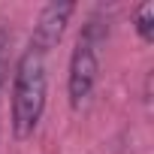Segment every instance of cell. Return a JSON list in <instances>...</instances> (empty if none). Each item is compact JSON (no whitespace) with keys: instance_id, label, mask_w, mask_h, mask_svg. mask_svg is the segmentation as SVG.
Listing matches in <instances>:
<instances>
[{"instance_id":"3957f363","label":"cell","mask_w":154,"mask_h":154,"mask_svg":"<svg viewBox=\"0 0 154 154\" xmlns=\"http://www.w3.org/2000/svg\"><path fill=\"white\" fill-rule=\"evenodd\" d=\"M72 12H75V3H48V6H42V12H39V18L33 24V33H30V45L27 48L45 57L60 42V36H63Z\"/></svg>"},{"instance_id":"5b68a950","label":"cell","mask_w":154,"mask_h":154,"mask_svg":"<svg viewBox=\"0 0 154 154\" xmlns=\"http://www.w3.org/2000/svg\"><path fill=\"white\" fill-rule=\"evenodd\" d=\"M9 82V30L0 24V94Z\"/></svg>"},{"instance_id":"277c9868","label":"cell","mask_w":154,"mask_h":154,"mask_svg":"<svg viewBox=\"0 0 154 154\" xmlns=\"http://www.w3.org/2000/svg\"><path fill=\"white\" fill-rule=\"evenodd\" d=\"M133 24H136V33L142 36V42H151L154 39V3H142L133 15Z\"/></svg>"},{"instance_id":"7a4b0ae2","label":"cell","mask_w":154,"mask_h":154,"mask_svg":"<svg viewBox=\"0 0 154 154\" xmlns=\"http://www.w3.org/2000/svg\"><path fill=\"white\" fill-rule=\"evenodd\" d=\"M100 72V57H97V42L79 33L75 48L69 54V72H66V97L72 109H82V103L91 97Z\"/></svg>"},{"instance_id":"6da1fadb","label":"cell","mask_w":154,"mask_h":154,"mask_svg":"<svg viewBox=\"0 0 154 154\" xmlns=\"http://www.w3.org/2000/svg\"><path fill=\"white\" fill-rule=\"evenodd\" d=\"M45 91H48L45 57L24 48L12 72V133L15 139H30L33 130L39 127V118L45 112Z\"/></svg>"}]
</instances>
